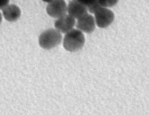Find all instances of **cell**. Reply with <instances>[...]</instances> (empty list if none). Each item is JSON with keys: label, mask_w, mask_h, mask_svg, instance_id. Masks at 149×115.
Instances as JSON below:
<instances>
[{"label": "cell", "mask_w": 149, "mask_h": 115, "mask_svg": "<svg viewBox=\"0 0 149 115\" xmlns=\"http://www.w3.org/2000/svg\"><path fill=\"white\" fill-rule=\"evenodd\" d=\"M76 27L84 33H92L95 28L94 18L92 15L87 13L81 18L78 19V22L76 23Z\"/></svg>", "instance_id": "obj_6"}, {"label": "cell", "mask_w": 149, "mask_h": 115, "mask_svg": "<svg viewBox=\"0 0 149 115\" xmlns=\"http://www.w3.org/2000/svg\"><path fill=\"white\" fill-rule=\"evenodd\" d=\"M42 1H45V2H49H49L51 1L52 0H42Z\"/></svg>", "instance_id": "obj_13"}, {"label": "cell", "mask_w": 149, "mask_h": 115, "mask_svg": "<svg viewBox=\"0 0 149 115\" xmlns=\"http://www.w3.org/2000/svg\"><path fill=\"white\" fill-rule=\"evenodd\" d=\"M73 1H76L84 5L86 7L88 10L92 13H94L98 9L102 8L98 0H73Z\"/></svg>", "instance_id": "obj_9"}, {"label": "cell", "mask_w": 149, "mask_h": 115, "mask_svg": "<svg viewBox=\"0 0 149 115\" xmlns=\"http://www.w3.org/2000/svg\"><path fill=\"white\" fill-rule=\"evenodd\" d=\"M9 0H0V9H3L6 6H8Z\"/></svg>", "instance_id": "obj_11"}, {"label": "cell", "mask_w": 149, "mask_h": 115, "mask_svg": "<svg viewBox=\"0 0 149 115\" xmlns=\"http://www.w3.org/2000/svg\"><path fill=\"white\" fill-rule=\"evenodd\" d=\"M62 39L61 33L54 29H49L43 32L38 38L40 46L47 50H50L58 46Z\"/></svg>", "instance_id": "obj_2"}, {"label": "cell", "mask_w": 149, "mask_h": 115, "mask_svg": "<svg viewBox=\"0 0 149 115\" xmlns=\"http://www.w3.org/2000/svg\"><path fill=\"white\" fill-rule=\"evenodd\" d=\"M1 22H2V15H1V13H0V25H1Z\"/></svg>", "instance_id": "obj_12"}, {"label": "cell", "mask_w": 149, "mask_h": 115, "mask_svg": "<svg viewBox=\"0 0 149 115\" xmlns=\"http://www.w3.org/2000/svg\"><path fill=\"white\" fill-rule=\"evenodd\" d=\"M95 22L97 27L105 28L113 23L115 15L111 10L106 8H100L95 12Z\"/></svg>", "instance_id": "obj_3"}, {"label": "cell", "mask_w": 149, "mask_h": 115, "mask_svg": "<svg viewBox=\"0 0 149 115\" xmlns=\"http://www.w3.org/2000/svg\"><path fill=\"white\" fill-rule=\"evenodd\" d=\"M98 1L103 8H111L118 3L119 0H98Z\"/></svg>", "instance_id": "obj_10"}, {"label": "cell", "mask_w": 149, "mask_h": 115, "mask_svg": "<svg viewBox=\"0 0 149 115\" xmlns=\"http://www.w3.org/2000/svg\"><path fill=\"white\" fill-rule=\"evenodd\" d=\"M67 11L69 15L74 19H80L88 13V9L86 6L76 1H72L67 6Z\"/></svg>", "instance_id": "obj_7"}, {"label": "cell", "mask_w": 149, "mask_h": 115, "mask_svg": "<svg viewBox=\"0 0 149 115\" xmlns=\"http://www.w3.org/2000/svg\"><path fill=\"white\" fill-rule=\"evenodd\" d=\"M75 19L70 15H64L55 21L54 27L59 32L66 33L72 29L75 25Z\"/></svg>", "instance_id": "obj_5"}, {"label": "cell", "mask_w": 149, "mask_h": 115, "mask_svg": "<svg viewBox=\"0 0 149 115\" xmlns=\"http://www.w3.org/2000/svg\"><path fill=\"white\" fill-rule=\"evenodd\" d=\"M5 19L8 21H15L20 18L21 11L17 6L14 4L8 5L2 9Z\"/></svg>", "instance_id": "obj_8"}, {"label": "cell", "mask_w": 149, "mask_h": 115, "mask_svg": "<svg viewBox=\"0 0 149 115\" xmlns=\"http://www.w3.org/2000/svg\"><path fill=\"white\" fill-rule=\"evenodd\" d=\"M48 15L54 18H59L66 15L67 5L64 0H52L47 7Z\"/></svg>", "instance_id": "obj_4"}, {"label": "cell", "mask_w": 149, "mask_h": 115, "mask_svg": "<svg viewBox=\"0 0 149 115\" xmlns=\"http://www.w3.org/2000/svg\"><path fill=\"white\" fill-rule=\"evenodd\" d=\"M85 43V37L81 31L72 29L66 33L63 39V47L66 51L76 52L82 49Z\"/></svg>", "instance_id": "obj_1"}]
</instances>
